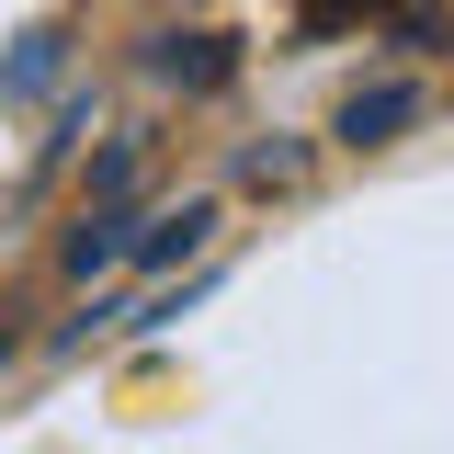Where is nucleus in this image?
I'll use <instances>...</instances> for the list:
<instances>
[{
    "mask_svg": "<svg viewBox=\"0 0 454 454\" xmlns=\"http://www.w3.org/2000/svg\"><path fill=\"white\" fill-rule=\"evenodd\" d=\"M409 114H420V91H409V80H375V91H352V103H340V137H352V148H387Z\"/></svg>",
    "mask_w": 454,
    "mask_h": 454,
    "instance_id": "f257e3e1",
    "label": "nucleus"
},
{
    "mask_svg": "<svg viewBox=\"0 0 454 454\" xmlns=\"http://www.w3.org/2000/svg\"><path fill=\"white\" fill-rule=\"evenodd\" d=\"M0 364H12V318H0Z\"/></svg>",
    "mask_w": 454,
    "mask_h": 454,
    "instance_id": "20e7f679",
    "label": "nucleus"
},
{
    "mask_svg": "<svg viewBox=\"0 0 454 454\" xmlns=\"http://www.w3.org/2000/svg\"><path fill=\"white\" fill-rule=\"evenodd\" d=\"M160 68L170 80H216L227 57H216V35H160Z\"/></svg>",
    "mask_w": 454,
    "mask_h": 454,
    "instance_id": "f03ea898",
    "label": "nucleus"
},
{
    "mask_svg": "<svg viewBox=\"0 0 454 454\" xmlns=\"http://www.w3.org/2000/svg\"><path fill=\"white\" fill-rule=\"evenodd\" d=\"M205 227H216V205H182V216L148 227V262H170V250H205Z\"/></svg>",
    "mask_w": 454,
    "mask_h": 454,
    "instance_id": "7ed1b4c3",
    "label": "nucleus"
}]
</instances>
